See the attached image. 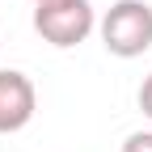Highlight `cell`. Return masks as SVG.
<instances>
[{
	"label": "cell",
	"mask_w": 152,
	"mask_h": 152,
	"mask_svg": "<svg viewBox=\"0 0 152 152\" xmlns=\"http://www.w3.org/2000/svg\"><path fill=\"white\" fill-rule=\"evenodd\" d=\"M34 30L42 42L68 51V47H80L97 30V13L89 0H42V4H34Z\"/></svg>",
	"instance_id": "2"
},
{
	"label": "cell",
	"mask_w": 152,
	"mask_h": 152,
	"mask_svg": "<svg viewBox=\"0 0 152 152\" xmlns=\"http://www.w3.org/2000/svg\"><path fill=\"white\" fill-rule=\"evenodd\" d=\"M30 4H42V0H30Z\"/></svg>",
	"instance_id": "6"
},
{
	"label": "cell",
	"mask_w": 152,
	"mask_h": 152,
	"mask_svg": "<svg viewBox=\"0 0 152 152\" xmlns=\"http://www.w3.org/2000/svg\"><path fill=\"white\" fill-rule=\"evenodd\" d=\"M123 152H152V131H135V135H127Z\"/></svg>",
	"instance_id": "4"
},
{
	"label": "cell",
	"mask_w": 152,
	"mask_h": 152,
	"mask_svg": "<svg viewBox=\"0 0 152 152\" xmlns=\"http://www.w3.org/2000/svg\"><path fill=\"white\" fill-rule=\"evenodd\" d=\"M34 106H38V93L30 85V76L13 72V68H0V135L21 131L34 118Z\"/></svg>",
	"instance_id": "3"
},
{
	"label": "cell",
	"mask_w": 152,
	"mask_h": 152,
	"mask_svg": "<svg viewBox=\"0 0 152 152\" xmlns=\"http://www.w3.org/2000/svg\"><path fill=\"white\" fill-rule=\"evenodd\" d=\"M102 47L118 59H135L152 47V4L148 0H114L97 21Z\"/></svg>",
	"instance_id": "1"
},
{
	"label": "cell",
	"mask_w": 152,
	"mask_h": 152,
	"mask_svg": "<svg viewBox=\"0 0 152 152\" xmlns=\"http://www.w3.org/2000/svg\"><path fill=\"white\" fill-rule=\"evenodd\" d=\"M140 110H144V118H152V76H144V85H140Z\"/></svg>",
	"instance_id": "5"
}]
</instances>
